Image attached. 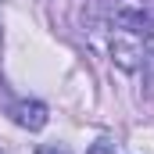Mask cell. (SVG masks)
I'll list each match as a JSON object with an SVG mask.
<instances>
[{
    "label": "cell",
    "instance_id": "7a4b0ae2",
    "mask_svg": "<svg viewBox=\"0 0 154 154\" xmlns=\"http://www.w3.org/2000/svg\"><path fill=\"white\" fill-rule=\"evenodd\" d=\"M111 57H115L118 68L136 72V68L143 65V39L133 36V32H118V29H115V39H111Z\"/></svg>",
    "mask_w": 154,
    "mask_h": 154
},
{
    "label": "cell",
    "instance_id": "5b68a950",
    "mask_svg": "<svg viewBox=\"0 0 154 154\" xmlns=\"http://www.w3.org/2000/svg\"><path fill=\"white\" fill-rule=\"evenodd\" d=\"M143 57H147V61L154 65V29L147 32V36H143Z\"/></svg>",
    "mask_w": 154,
    "mask_h": 154
},
{
    "label": "cell",
    "instance_id": "3957f363",
    "mask_svg": "<svg viewBox=\"0 0 154 154\" xmlns=\"http://www.w3.org/2000/svg\"><path fill=\"white\" fill-rule=\"evenodd\" d=\"M11 118L22 125V129H43L47 125V104H39V100H18L14 108H11Z\"/></svg>",
    "mask_w": 154,
    "mask_h": 154
},
{
    "label": "cell",
    "instance_id": "277c9868",
    "mask_svg": "<svg viewBox=\"0 0 154 154\" xmlns=\"http://www.w3.org/2000/svg\"><path fill=\"white\" fill-rule=\"evenodd\" d=\"M90 154H115V140H108V136H104V140H97V143L90 147Z\"/></svg>",
    "mask_w": 154,
    "mask_h": 154
},
{
    "label": "cell",
    "instance_id": "6da1fadb",
    "mask_svg": "<svg viewBox=\"0 0 154 154\" xmlns=\"http://www.w3.org/2000/svg\"><path fill=\"white\" fill-rule=\"evenodd\" d=\"M108 14H111V25H115L118 32H151L154 29V14L143 7V0H115L111 7H108Z\"/></svg>",
    "mask_w": 154,
    "mask_h": 154
}]
</instances>
